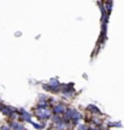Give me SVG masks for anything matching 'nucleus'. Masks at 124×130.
Masks as SVG:
<instances>
[{"instance_id": "f257e3e1", "label": "nucleus", "mask_w": 124, "mask_h": 130, "mask_svg": "<svg viewBox=\"0 0 124 130\" xmlns=\"http://www.w3.org/2000/svg\"><path fill=\"white\" fill-rule=\"evenodd\" d=\"M0 111L3 112L4 115H6V116H12V115H14V113H13V108H11V107L6 106V105L0 106Z\"/></svg>"}, {"instance_id": "f03ea898", "label": "nucleus", "mask_w": 124, "mask_h": 130, "mask_svg": "<svg viewBox=\"0 0 124 130\" xmlns=\"http://www.w3.org/2000/svg\"><path fill=\"white\" fill-rule=\"evenodd\" d=\"M37 113H39L37 117L41 118V119H47V118L50 117V112L46 111V110H42V111L41 110H37Z\"/></svg>"}, {"instance_id": "7ed1b4c3", "label": "nucleus", "mask_w": 124, "mask_h": 130, "mask_svg": "<svg viewBox=\"0 0 124 130\" xmlns=\"http://www.w3.org/2000/svg\"><path fill=\"white\" fill-rule=\"evenodd\" d=\"M11 126H12L13 130H24V126L22 124H19V123H12Z\"/></svg>"}, {"instance_id": "20e7f679", "label": "nucleus", "mask_w": 124, "mask_h": 130, "mask_svg": "<svg viewBox=\"0 0 124 130\" xmlns=\"http://www.w3.org/2000/svg\"><path fill=\"white\" fill-rule=\"evenodd\" d=\"M54 112L55 115H58V113H61V112H64V106L61 105V104H59L57 107H54Z\"/></svg>"}, {"instance_id": "39448f33", "label": "nucleus", "mask_w": 124, "mask_h": 130, "mask_svg": "<svg viewBox=\"0 0 124 130\" xmlns=\"http://www.w3.org/2000/svg\"><path fill=\"white\" fill-rule=\"evenodd\" d=\"M78 130H89V129H88L86 125H81L80 128H78Z\"/></svg>"}, {"instance_id": "423d86ee", "label": "nucleus", "mask_w": 124, "mask_h": 130, "mask_svg": "<svg viewBox=\"0 0 124 130\" xmlns=\"http://www.w3.org/2000/svg\"><path fill=\"white\" fill-rule=\"evenodd\" d=\"M1 130H9V128H7V126H3V128H1Z\"/></svg>"}]
</instances>
